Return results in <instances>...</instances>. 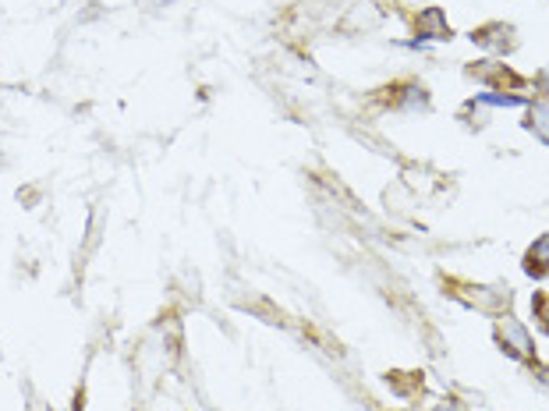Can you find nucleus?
I'll list each match as a JSON object with an SVG mask.
<instances>
[{
    "instance_id": "nucleus-1",
    "label": "nucleus",
    "mask_w": 549,
    "mask_h": 411,
    "mask_svg": "<svg viewBox=\"0 0 549 411\" xmlns=\"http://www.w3.org/2000/svg\"><path fill=\"white\" fill-rule=\"evenodd\" d=\"M450 298H457L461 305L486 316H503L514 305V287L511 284H472V280H447Z\"/></svg>"
},
{
    "instance_id": "nucleus-2",
    "label": "nucleus",
    "mask_w": 549,
    "mask_h": 411,
    "mask_svg": "<svg viewBox=\"0 0 549 411\" xmlns=\"http://www.w3.org/2000/svg\"><path fill=\"white\" fill-rule=\"evenodd\" d=\"M493 341L503 355L518 365H532L539 362V348H535V334L525 319L503 312V316H493Z\"/></svg>"
},
{
    "instance_id": "nucleus-3",
    "label": "nucleus",
    "mask_w": 549,
    "mask_h": 411,
    "mask_svg": "<svg viewBox=\"0 0 549 411\" xmlns=\"http://www.w3.org/2000/svg\"><path fill=\"white\" fill-rule=\"evenodd\" d=\"M464 75L475 78L479 86L493 89V93H518L521 86H525V78L518 75V71H511V64L496 61V57H486V61H475L464 68Z\"/></svg>"
},
{
    "instance_id": "nucleus-4",
    "label": "nucleus",
    "mask_w": 549,
    "mask_h": 411,
    "mask_svg": "<svg viewBox=\"0 0 549 411\" xmlns=\"http://www.w3.org/2000/svg\"><path fill=\"white\" fill-rule=\"evenodd\" d=\"M468 36H472L475 47L486 50L489 57H507L518 50V29H514L511 22H486L468 32Z\"/></svg>"
},
{
    "instance_id": "nucleus-5",
    "label": "nucleus",
    "mask_w": 549,
    "mask_h": 411,
    "mask_svg": "<svg viewBox=\"0 0 549 411\" xmlns=\"http://www.w3.org/2000/svg\"><path fill=\"white\" fill-rule=\"evenodd\" d=\"M383 93H390V103H394V110H401V114H426V110L433 107L429 89L422 86V82H415V78L397 82V86L383 89Z\"/></svg>"
},
{
    "instance_id": "nucleus-6",
    "label": "nucleus",
    "mask_w": 549,
    "mask_h": 411,
    "mask_svg": "<svg viewBox=\"0 0 549 411\" xmlns=\"http://www.w3.org/2000/svg\"><path fill=\"white\" fill-rule=\"evenodd\" d=\"M415 39L418 43H450L454 39V29L447 22V11L443 8H422L415 15Z\"/></svg>"
},
{
    "instance_id": "nucleus-7",
    "label": "nucleus",
    "mask_w": 549,
    "mask_h": 411,
    "mask_svg": "<svg viewBox=\"0 0 549 411\" xmlns=\"http://www.w3.org/2000/svg\"><path fill=\"white\" fill-rule=\"evenodd\" d=\"M521 270H525L532 280L549 277V231L539 234V238L525 249V256H521Z\"/></svg>"
},
{
    "instance_id": "nucleus-8",
    "label": "nucleus",
    "mask_w": 549,
    "mask_h": 411,
    "mask_svg": "<svg viewBox=\"0 0 549 411\" xmlns=\"http://www.w3.org/2000/svg\"><path fill=\"white\" fill-rule=\"evenodd\" d=\"M525 132H532L542 146H549V100H528L525 107V121H521Z\"/></svg>"
},
{
    "instance_id": "nucleus-9",
    "label": "nucleus",
    "mask_w": 549,
    "mask_h": 411,
    "mask_svg": "<svg viewBox=\"0 0 549 411\" xmlns=\"http://www.w3.org/2000/svg\"><path fill=\"white\" fill-rule=\"evenodd\" d=\"M528 100L532 96H521V93H493V89H486V93H475L472 103H479V107H496V110H511V107H528Z\"/></svg>"
},
{
    "instance_id": "nucleus-10",
    "label": "nucleus",
    "mask_w": 549,
    "mask_h": 411,
    "mask_svg": "<svg viewBox=\"0 0 549 411\" xmlns=\"http://www.w3.org/2000/svg\"><path fill=\"white\" fill-rule=\"evenodd\" d=\"M532 319L542 334L549 337V291H535L532 295Z\"/></svg>"
},
{
    "instance_id": "nucleus-11",
    "label": "nucleus",
    "mask_w": 549,
    "mask_h": 411,
    "mask_svg": "<svg viewBox=\"0 0 549 411\" xmlns=\"http://www.w3.org/2000/svg\"><path fill=\"white\" fill-rule=\"evenodd\" d=\"M528 369H532V380H535V387H539L542 394L549 397V365H546V362H532V365H528Z\"/></svg>"
},
{
    "instance_id": "nucleus-12",
    "label": "nucleus",
    "mask_w": 549,
    "mask_h": 411,
    "mask_svg": "<svg viewBox=\"0 0 549 411\" xmlns=\"http://www.w3.org/2000/svg\"><path fill=\"white\" fill-rule=\"evenodd\" d=\"M532 86H535V93H539V100H549V64H546V68L535 71Z\"/></svg>"
},
{
    "instance_id": "nucleus-13",
    "label": "nucleus",
    "mask_w": 549,
    "mask_h": 411,
    "mask_svg": "<svg viewBox=\"0 0 549 411\" xmlns=\"http://www.w3.org/2000/svg\"><path fill=\"white\" fill-rule=\"evenodd\" d=\"M433 411H472L464 401H457V397H443L440 404H433Z\"/></svg>"
}]
</instances>
